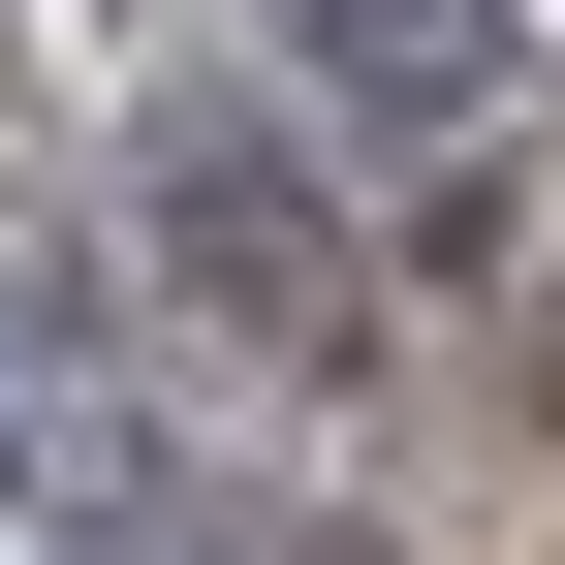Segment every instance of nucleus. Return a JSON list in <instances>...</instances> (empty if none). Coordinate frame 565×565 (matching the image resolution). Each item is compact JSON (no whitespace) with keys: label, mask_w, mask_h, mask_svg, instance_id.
Masks as SVG:
<instances>
[{"label":"nucleus","mask_w":565,"mask_h":565,"mask_svg":"<svg viewBox=\"0 0 565 565\" xmlns=\"http://www.w3.org/2000/svg\"><path fill=\"white\" fill-rule=\"evenodd\" d=\"M126 252H158L189 315L252 345V377H315V345H345V221H315V95H158V126H126Z\"/></svg>","instance_id":"1"},{"label":"nucleus","mask_w":565,"mask_h":565,"mask_svg":"<svg viewBox=\"0 0 565 565\" xmlns=\"http://www.w3.org/2000/svg\"><path fill=\"white\" fill-rule=\"evenodd\" d=\"M0 534H32V345H0Z\"/></svg>","instance_id":"3"},{"label":"nucleus","mask_w":565,"mask_h":565,"mask_svg":"<svg viewBox=\"0 0 565 565\" xmlns=\"http://www.w3.org/2000/svg\"><path fill=\"white\" fill-rule=\"evenodd\" d=\"M282 95L377 126V158H440V126H503V95H534V0H282Z\"/></svg>","instance_id":"2"}]
</instances>
